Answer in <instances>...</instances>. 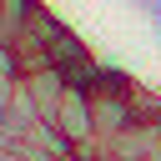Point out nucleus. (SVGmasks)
Instances as JSON below:
<instances>
[{
  "label": "nucleus",
  "instance_id": "obj_2",
  "mask_svg": "<svg viewBox=\"0 0 161 161\" xmlns=\"http://www.w3.org/2000/svg\"><path fill=\"white\" fill-rule=\"evenodd\" d=\"M0 80H20V60H15V45L0 40Z\"/></svg>",
  "mask_w": 161,
  "mask_h": 161
},
{
  "label": "nucleus",
  "instance_id": "obj_1",
  "mask_svg": "<svg viewBox=\"0 0 161 161\" xmlns=\"http://www.w3.org/2000/svg\"><path fill=\"white\" fill-rule=\"evenodd\" d=\"M20 86L30 91L40 121L55 126V111H60V101H65V75H60V70H35V75H20Z\"/></svg>",
  "mask_w": 161,
  "mask_h": 161
},
{
  "label": "nucleus",
  "instance_id": "obj_3",
  "mask_svg": "<svg viewBox=\"0 0 161 161\" xmlns=\"http://www.w3.org/2000/svg\"><path fill=\"white\" fill-rule=\"evenodd\" d=\"M0 40H5V10H0Z\"/></svg>",
  "mask_w": 161,
  "mask_h": 161
}]
</instances>
